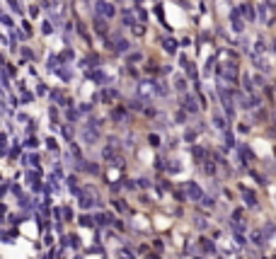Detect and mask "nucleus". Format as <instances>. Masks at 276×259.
<instances>
[{
  "label": "nucleus",
  "mask_w": 276,
  "mask_h": 259,
  "mask_svg": "<svg viewBox=\"0 0 276 259\" xmlns=\"http://www.w3.org/2000/svg\"><path fill=\"white\" fill-rule=\"evenodd\" d=\"M187 192L191 194V201H199V199H204V196H201V189L196 187V184H187Z\"/></svg>",
  "instance_id": "obj_1"
}]
</instances>
